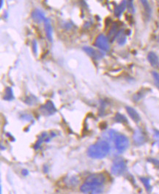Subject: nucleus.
<instances>
[{"mask_svg":"<svg viewBox=\"0 0 159 194\" xmlns=\"http://www.w3.org/2000/svg\"><path fill=\"white\" fill-rule=\"evenodd\" d=\"M39 111L44 116L49 117L54 114L57 111V110H56V107H55L53 102L51 101H48L45 104L41 105L40 109H39Z\"/></svg>","mask_w":159,"mask_h":194,"instance_id":"obj_4","label":"nucleus"},{"mask_svg":"<svg viewBox=\"0 0 159 194\" xmlns=\"http://www.w3.org/2000/svg\"><path fill=\"white\" fill-rule=\"evenodd\" d=\"M140 180L142 181L143 185H144L145 188H146L147 191H148V192H150L151 191V185H150V179H148V178H147V177H141Z\"/></svg>","mask_w":159,"mask_h":194,"instance_id":"obj_23","label":"nucleus"},{"mask_svg":"<svg viewBox=\"0 0 159 194\" xmlns=\"http://www.w3.org/2000/svg\"><path fill=\"white\" fill-rule=\"evenodd\" d=\"M154 139L156 144L158 145V147H159V130H154Z\"/></svg>","mask_w":159,"mask_h":194,"instance_id":"obj_27","label":"nucleus"},{"mask_svg":"<svg viewBox=\"0 0 159 194\" xmlns=\"http://www.w3.org/2000/svg\"><path fill=\"white\" fill-rule=\"evenodd\" d=\"M133 142L136 145H142L146 142V136L141 128H137L133 136Z\"/></svg>","mask_w":159,"mask_h":194,"instance_id":"obj_9","label":"nucleus"},{"mask_svg":"<svg viewBox=\"0 0 159 194\" xmlns=\"http://www.w3.org/2000/svg\"><path fill=\"white\" fill-rule=\"evenodd\" d=\"M3 99L5 101H12L14 99L13 91L11 87H6L5 90V95L3 96Z\"/></svg>","mask_w":159,"mask_h":194,"instance_id":"obj_18","label":"nucleus"},{"mask_svg":"<svg viewBox=\"0 0 159 194\" xmlns=\"http://www.w3.org/2000/svg\"><path fill=\"white\" fill-rule=\"evenodd\" d=\"M103 186L95 185L87 183H84L80 187L81 191L86 193H101L103 191Z\"/></svg>","mask_w":159,"mask_h":194,"instance_id":"obj_7","label":"nucleus"},{"mask_svg":"<svg viewBox=\"0 0 159 194\" xmlns=\"http://www.w3.org/2000/svg\"><path fill=\"white\" fill-rule=\"evenodd\" d=\"M83 50L87 53V54H88L90 57H92L95 60H101L105 55L103 52H100V51L95 50V48L90 46H84L83 48Z\"/></svg>","mask_w":159,"mask_h":194,"instance_id":"obj_8","label":"nucleus"},{"mask_svg":"<svg viewBox=\"0 0 159 194\" xmlns=\"http://www.w3.org/2000/svg\"><path fill=\"white\" fill-rule=\"evenodd\" d=\"M32 51L33 53L36 55L37 52H38V44H37V42L35 40H33L32 43Z\"/></svg>","mask_w":159,"mask_h":194,"instance_id":"obj_29","label":"nucleus"},{"mask_svg":"<svg viewBox=\"0 0 159 194\" xmlns=\"http://www.w3.org/2000/svg\"><path fill=\"white\" fill-rule=\"evenodd\" d=\"M54 136H56V134H55L54 132H52V135H50V136L49 135H48V133H47L46 132L43 133L42 134L39 136L38 141H37V142L35 143V144L34 145V149L35 150H38V149L40 147V145L42 144V143L50 142L52 137H54Z\"/></svg>","mask_w":159,"mask_h":194,"instance_id":"obj_10","label":"nucleus"},{"mask_svg":"<svg viewBox=\"0 0 159 194\" xmlns=\"http://www.w3.org/2000/svg\"><path fill=\"white\" fill-rule=\"evenodd\" d=\"M126 2H127L128 10V12H130L131 13H134L135 8H134V6H133V0H126Z\"/></svg>","mask_w":159,"mask_h":194,"instance_id":"obj_24","label":"nucleus"},{"mask_svg":"<svg viewBox=\"0 0 159 194\" xmlns=\"http://www.w3.org/2000/svg\"><path fill=\"white\" fill-rule=\"evenodd\" d=\"M110 151V145L107 141L101 140L90 146L87 150V155L93 159H102L108 155Z\"/></svg>","mask_w":159,"mask_h":194,"instance_id":"obj_1","label":"nucleus"},{"mask_svg":"<svg viewBox=\"0 0 159 194\" xmlns=\"http://www.w3.org/2000/svg\"><path fill=\"white\" fill-rule=\"evenodd\" d=\"M120 29H119V26L117 23H115L110 28V30L108 33V39L111 43L114 42V40L117 38V35Z\"/></svg>","mask_w":159,"mask_h":194,"instance_id":"obj_11","label":"nucleus"},{"mask_svg":"<svg viewBox=\"0 0 159 194\" xmlns=\"http://www.w3.org/2000/svg\"><path fill=\"white\" fill-rule=\"evenodd\" d=\"M95 46L103 52H109L110 50L109 40L104 35L101 34L98 36L95 42Z\"/></svg>","mask_w":159,"mask_h":194,"instance_id":"obj_6","label":"nucleus"},{"mask_svg":"<svg viewBox=\"0 0 159 194\" xmlns=\"http://www.w3.org/2000/svg\"><path fill=\"white\" fill-rule=\"evenodd\" d=\"M140 2H141V3H142L143 8H144L146 14L150 16V15H151V13H152V9H151V7L150 5V3H149L148 0H140Z\"/></svg>","mask_w":159,"mask_h":194,"instance_id":"obj_19","label":"nucleus"},{"mask_svg":"<svg viewBox=\"0 0 159 194\" xmlns=\"http://www.w3.org/2000/svg\"><path fill=\"white\" fill-rule=\"evenodd\" d=\"M152 75L153 77L155 84H156V87L159 89V73L156 71H153L152 72Z\"/></svg>","mask_w":159,"mask_h":194,"instance_id":"obj_25","label":"nucleus"},{"mask_svg":"<svg viewBox=\"0 0 159 194\" xmlns=\"http://www.w3.org/2000/svg\"><path fill=\"white\" fill-rule=\"evenodd\" d=\"M24 102H25V103L27 105H32L36 104V103H38V98H37V97L34 95H29L28 96V97H26Z\"/></svg>","mask_w":159,"mask_h":194,"instance_id":"obj_20","label":"nucleus"},{"mask_svg":"<svg viewBox=\"0 0 159 194\" xmlns=\"http://www.w3.org/2000/svg\"><path fill=\"white\" fill-rule=\"evenodd\" d=\"M3 2H4V0H1V4H0V7H2Z\"/></svg>","mask_w":159,"mask_h":194,"instance_id":"obj_32","label":"nucleus"},{"mask_svg":"<svg viewBox=\"0 0 159 194\" xmlns=\"http://www.w3.org/2000/svg\"><path fill=\"white\" fill-rule=\"evenodd\" d=\"M117 136V133L113 130H110L109 131H107V132L104 134L106 138L108 139V140H115Z\"/></svg>","mask_w":159,"mask_h":194,"instance_id":"obj_22","label":"nucleus"},{"mask_svg":"<svg viewBox=\"0 0 159 194\" xmlns=\"http://www.w3.org/2000/svg\"><path fill=\"white\" fill-rule=\"evenodd\" d=\"M21 174H23V176H25V177H27V176L29 174V171H27V169H23L22 171H21Z\"/></svg>","mask_w":159,"mask_h":194,"instance_id":"obj_30","label":"nucleus"},{"mask_svg":"<svg viewBox=\"0 0 159 194\" xmlns=\"http://www.w3.org/2000/svg\"><path fill=\"white\" fill-rule=\"evenodd\" d=\"M106 182V177L104 174L98 173V174H93L90 175L89 177L87 178L85 183L93 184L95 185H98V186H103V184Z\"/></svg>","mask_w":159,"mask_h":194,"instance_id":"obj_5","label":"nucleus"},{"mask_svg":"<svg viewBox=\"0 0 159 194\" xmlns=\"http://www.w3.org/2000/svg\"><path fill=\"white\" fill-rule=\"evenodd\" d=\"M148 60L151 66L153 68H158L159 66V59L156 53L151 52L148 54Z\"/></svg>","mask_w":159,"mask_h":194,"instance_id":"obj_13","label":"nucleus"},{"mask_svg":"<svg viewBox=\"0 0 159 194\" xmlns=\"http://www.w3.org/2000/svg\"><path fill=\"white\" fill-rule=\"evenodd\" d=\"M21 118L22 119H23V120L27 121V122H30L31 120H32V119H33L32 116H31L30 114H27L21 115Z\"/></svg>","mask_w":159,"mask_h":194,"instance_id":"obj_26","label":"nucleus"},{"mask_svg":"<svg viewBox=\"0 0 159 194\" xmlns=\"http://www.w3.org/2000/svg\"><path fill=\"white\" fill-rule=\"evenodd\" d=\"M115 120L117 122H119V123H126V122H128V119H126V117H125L124 115L121 114H119V113H117V114L115 115Z\"/></svg>","mask_w":159,"mask_h":194,"instance_id":"obj_21","label":"nucleus"},{"mask_svg":"<svg viewBox=\"0 0 159 194\" xmlns=\"http://www.w3.org/2000/svg\"><path fill=\"white\" fill-rule=\"evenodd\" d=\"M44 172H45V173H47V172H48V166H47L46 165V166H44Z\"/></svg>","mask_w":159,"mask_h":194,"instance_id":"obj_31","label":"nucleus"},{"mask_svg":"<svg viewBox=\"0 0 159 194\" xmlns=\"http://www.w3.org/2000/svg\"><path fill=\"white\" fill-rule=\"evenodd\" d=\"M115 145L118 152H124L129 146L128 138L125 135H117L115 139Z\"/></svg>","mask_w":159,"mask_h":194,"instance_id":"obj_3","label":"nucleus"},{"mask_svg":"<svg viewBox=\"0 0 159 194\" xmlns=\"http://www.w3.org/2000/svg\"><path fill=\"white\" fill-rule=\"evenodd\" d=\"M126 35H127L125 34L124 29H122L119 30L118 35H117V43H118L119 46H123V45L126 43V40H127Z\"/></svg>","mask_w":159,"mask_h":194,"instance_id":"obj_17","label":"nucleus"},{"mask_svg":"<svg viewBox=\"0 0 159 194\" xmlns=\"http://www.w3.org/2000/svg\"><path fill=\"white\" fill-rule=\"evenodd\" d=\"M149 162L152 163L154 166H156V167L159 168V160L156 159V158H149L148 160Z\"/></svg>","mask_w":159,"mask_h":194,"instance_id":"obj_28","label":"nucleus"},{"mask_svg":"<svg viewBox=\"0 0 159 194\" xmlns=\"http://www.w3.org/2000/svg\"><path fill=\"white\" fill-rule=\"evenodd\" d=\"M32 18L35 22L40 23L42 21H45L46 20L45 14L39 9H35L32 13Z\"/></svg>","mask_w":159,"mask_h":194,"instance_id":"obj_12","label":"nucleus"},{"mask_svg":"<svg viewBox=\"0 0 159 194\" xmlns=\"http://www.w3.org/2000/svg\"><path fill=\"white\" fill-rule=\"evenodd\" d=\"M127 7V2L126 0H123L119 4L115 9V15L117 17H119L123 14V12Z\"/></svg>","mask_w":159,"mask_h":194,"instance_id":"obj_14","label":"nucleus"},{"mask_svg":"<svg viewBox=\"0 0 159 194\" xmlns=\"http://www.w3.org/2000/svg\"><path fill=\"white\" fill-rule=\"evenodd\" d=\"M125 170H126V164L125 160L121 158H116L111 166V173L115 176H119L124 173Z\"/></svg>","mask_w":159,"mask_h":194,"instance_id":"obj_2","label":"nucleus"},{"mask_svg":"<svg viewBox=\"0 0 159 194\" xmlns=\"http://www.w3.org/2000/svg\"><path fill=\"white\" fill-rule=\"evenodd\" d=\"M158 42H159V35H158Z\"/></svg>","mask_w":159,"mask_h":194,"instance_id":"obj_33","label":"nucleus"},{"mask_svg":"<svg viewBox=\"0 0 159 194\" xmlns=\"http://www.w3.org/2000/svg\"><path fill=\"white\" fill-rule=\"evenodd\" d=\"M44 27H45V32H46V35L48 40L50 41V42H52V24H51L50 21L48 19H46V21H44Z\"/></svg>","mask_w":159,"mask_h":194,"instance_id":"obj_16","label":"nucleus"},{"mask_svg":"<svg viewBox=\"0 0 159 194\" xmlns=\"http://www.w3.org/2000/svg\"><path fill=\"white\" fill-rule=\"evenodd\" d=\"M125 109H126V111L129 116H130L131 118L132 119L134 122H139V121H140V116H139L138 112H137L133 108L130 106H126Z\"/></svg>","mask_w":159,"mask_h":194,"instance_id":"obj_15","label":"nucleus"}]
</instances>
